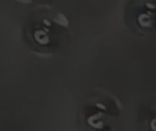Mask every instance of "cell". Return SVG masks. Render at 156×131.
Listing matches in <instances>:
<instances>
[{"instance_id": "cell-1", "label": "cell", "mask_w": 156, "mask_h": 131, "mask_svg": "<svg viewBox=\"0 0 156 131\" xmlns=\"http://www.w3.org/2000/svg\"><path fill=\"white\" fill-rule=\"evenodd\" d=\"M67 24L61 19V15L57 14L54 16H48L47 17H41L40 21L34 19L30 31V36L34 42L41 47H47V36H49L50 29H66ZM56 35H61L56 31H51Z\"/></svg>"}]
</instances>
